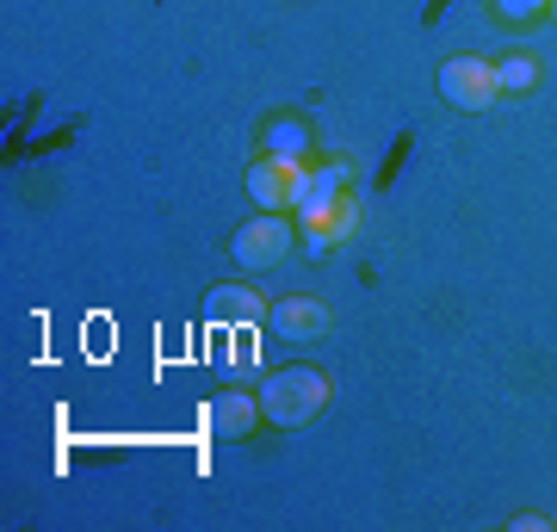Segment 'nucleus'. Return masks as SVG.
<instances>
[{
    "instance_id": "nucleus-1",
    "label": "nucleus",
    "mask_w": 557,
    "mask_h": 532,
    "mask_svg": "<svg viewBox=\"0 0 557 532\" xmlns=\"http://www.w3.org/2000/svg\"><path fill=\"white\" fill-rule=\"evenodd\" d=\"M260 415L273 428H310L322 409H329V378L317 366H285V372H267L260 378Z\"/></svg>"
},
{
    "instance_id": "nucleus-2",
    "label": "nucleus",
    "mask_w": 557,
    "mask_h": 532,
    "mask_svg": "<svg viewBox=\"0 0 557 532\" xmlns=\"http://www.w3.org/2000/svg\"><path fill=\"white\" fill-rule=\"evenodd\" d=\"M440 99L458 106V112H490L502 99V81H496V62H478V57H453L440 69Z\"/></svg>"
},
{
    "instance_id": "nucleus-3",
    "label": "nucleus",
    "mask_w": 557,
    "mask_h": 532,
    "mask_svg": "<svg viewBox=\"0 0 557 532\" xmlns=\"http://www.w3.org/2000/svg\"><path fill=\"white\" fill-rule=\"evenodd\" d=\"M230 255H236L242 273H267V267H278V260L292 255V223L278 218V211H260L255 223H242L236 230Z\"/></svg>"
},
{
    "instance_id": "nucleus-4",
    "label": "nucleus",
    "mask_w": 557,
    "mask_h": 532,
    "mask_svg": "<svg viewBox=\"0 0 557 532\" xmlns=\"http://www.w3.org/2000/svg\"><path fill=\"white\" fill-rule=\"evenodd\" d=\"M304 186H310V168H304V161L260 156L255 168H248V193L260 198V211H298Z\"/></svg>"
},
{
    "instance_id": "nucleus-5",
    "label": "nucleus",
    "mask_w": 557,
    "mask_h": 532,
    "mask_svg": "<svg viewBox=\"0 0 557 532\" xmlns=\"http://www.w3.org/2000/svg\"><path fill=\"white\" fill-rule=\"evenodd\" d=\"M267 322H273V335H285V341H317V335H329V304L322 297H310V292H298V297H278L273 310H267Z\"/></svg>"
},
{
    "instance_id": "nucleus-6",
    "label": "nucleus",
    "mask_w": 557,
    "mask_h": 532,
    "mask_svg": "<svg viewBox=\"0 0 557 532\" xmlns=\"http://www.w3.org/2000/svg\"><path fill=\"white\" fill-rule=\"evenodd\" d=\"M255 421H260V396H248V391H218L205 403V428L218 440H242Z\"/></svg>"
},
{
    "instance_id": "nucleus-7",
    "label": "nucleus",
    "mask_w": 557,
    "mask_h": 532,
    "mask_svg": "<svg viewBox=\"0 0 557 532\" xmlns=\"http://www.w3.org/2000/svg\"><path fill=\"white\" fill-rule=\"evenodd\" d=\"M205 310H211V322H223V329H242V322H260L267 304H260V292H248V285H211Z\"/></svg>"
},
{
    "instance_id": "nucleus-8",
    "label": "nucleus",
    "mask_w": 557,
    "mask_h": 532,
    "mask_svg": "<svg viewBox=\"0 0 557 532\" xmlns=\"http://www.w3.org/2000/svg\"><path fill=\"white\" fill-rule=\"evenodd\" d=\"M354 186V168L347 161H335V168H310V186H304L298 205H329V198H341Z\"/></svg>"
},
{
    "instance_id": "nucleus-9",
    "label": "nucleus",
    "mask_w": 557,
    "mask_h": 532,
    "mask_svg": "<svg viewBox=\"0 0 557 532\" xmlns=\"http://www.w3.org/2000/svg\"><path fill=\"white\" fill-rule=\"evenodd\" d=\"M218 372H260V354H255V322H242L230 335V354H218Z\"/></svg>"
},
{
    "instance_id": "nucleus-10",
    "label": "nucleus",
    "mask_w": 557,
    "mask_h": 532,
    "mask_svg": "<svg viewBox=\"0 0 557 532\" xmlns=\"http://www.w3.org/2000/svg\"><path fill=\"white\" fill-rule=\"evenodd\" d=\"M267 143H273L278 161H304V149H310V131H304V124H292V119H278L273 131H267Z\"/></svg>"
},
{
    "instance_id": "nucleus-11",
    "label": "nucleus",
    "mask_w": 557,
    "mask_h": 532,
    "mask_svg": "<svg viewBox=\"0 0 557 532\" xmlns=\"http://www.w3.org/2000/svg\"><path fill=\"white\" fill-rule=\"evenodd\" d=\"M496 81H502V94H527L539 81V62L533 57H502L496 62Z\"/></svg>"
},
{
    "instance_id": "nucleus-12",
    "label": "nucleus",
    "mask_w": 557,
    "mask_h": 532,
    "mask_svg": "<svg viewBox=\"0 0 557 532\" xmlns=\"http://www.w3.org/2000/svg\"><path fill=\"white\" fill-rule=\"evenodd\" d=\"M354 230H359V198H354V193H341L335 205H329V236L347 242Z\"/></svg>"
},
{
    "instance_id": "nucleus-13",
    "label": "nucleus",
    "mask_w": 557,
    "mask_h": 532,
    "mask_svg": "<svg viewBox=\"0 0 557 532\" xmlns=\"http://www.w3.org/2000/svg\"><path fill=\"white\" fill-rule=\"evenodd\" d=\"M552 0H496V20H508V25H527V20H539Z\"/></svg>"
},
{
    "instance_id": "nucleus-14",
    "label": "nucleus",
    "mask_w": 557,
    "mask_h": 532,
    "mask_svg": "<svg viewBox=\"0 0 557 532\" xmlns=\"http://www.w3.org/2000/svg\"><path fill=\"white\" fill-rule=\"evenodd\" d=\"M545 20H557V0H552V7H545Z\"/></svg>"
}]
</instances>
